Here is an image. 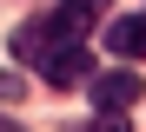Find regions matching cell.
<instances>
[{"label":"cell","mask_w":146,"mask_h":132,"mask_svg":"<svg viewBox=\"0 0 146 132\" xmlns=\"http://www.w3.org/2000/svg\"><path fill=\"white\" fill-rule=\"evenodd\" d=\"M86 33H93V7L66 0V7H53V13H33V20L13 33V60H20V66H46L53 53L86 46Z\"/></svg>","instance_id":"6da1fadb"},{"label":"cell","mask_w":146,"mask_h":132,"mask_svg":"<svg viewBox=\"0 0 146 132\" xmlns=\"http://www.w3.org/2000/svg\"><path fill=\"white\" fill-rule=\"evenodd\" d=\"M0 132H13V125H7V119H0Z\"/></svg>","instance_id":"52a82bcc"},{"label":"cell","mask_w":146,"mask_h":132,"mask_svg":"<svg viewBox=\"0 0 146 132\" xmlns=\"http://www.w3.org/2000/svg\"><path fill=\"white\" fill-rule=\"evenodd\" d=\"M133 99H139V73H100V79H93V106H100V119H126Z\"/></svg>","instance_id":"7a4b0ae2"},{"label":"cell","mask_w":146,"mask_h":132,"mask_svg":"<svg viewBox=\"0 0 146 132\" xmlns=\"http://www.w3.org/2000/svg\"><path fill=\"white\" fill-rule=\"evenodd\" d=\"M40 73H46V86H80V79L93 86V79H100V73H93V53H86V46H66V53H53Z\"/></svg>","instance_id":"3957f363"},{"label":"cell","mask_w":146,"mask_h":132,"mask_svg":"<svg viewBox=\"0 0 146 132\" xmlns=\"http://www.w3.org/2000/svg\"><path fill=\"white\" fill-rule=\"evenodd\" d=\"M106 46L119 53V60H146V7H139V13H119V20L106 26Z\"/></svg>","instance_id":"277c9868"},{"label":"cell","mask_w":146,"mask_h":132,"mask_svg":"<svg viewBox=\"0 0 146 132\" xmlns=\"http://www.w3.org/2000/svg\"><path fill=\"white\" fill-rule=\"evenodd\" d=\"M20 93H27V86H20V73H0V106H13Z\"/></svg>","instance_id":"5b68a950"},{"label":"cell","mask_w":146,"mask_h":132,"mask_svg":"<svg viewBox=\"0 0 146 132\" xmlns=\"http://www.w3.org/2000/svg\"><path fill=\"white\" fill-rule=\"evenodd\" d=\"M86 132H126V119H93Z\"/></svg>","instance_id":"8992f818"}]
</instances>
